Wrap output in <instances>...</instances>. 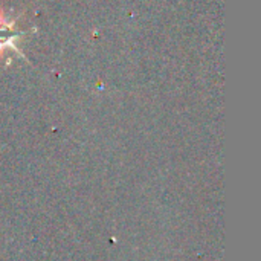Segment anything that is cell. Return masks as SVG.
Listing matches in <instances>:
<instances>
[{"label":"cell","mask_w":261,"mask_h":261,"mask_svg":"<svg viewBox=\"0 0 261 261\" xmlns=\"http://www.w3.org/2000/svg\"><path fill=\"white\" fill-rule=\"evenodd\" d=\"M21 34H23V32L11 34V35H5V37H2V35H0V54H3L5 50L11 49V50L17 52L21 58H24V55H23V54L18 50V47H17V41H18V38L21 37Z\"/></svg>","instance_id":"obj_1"}]
</instances>
